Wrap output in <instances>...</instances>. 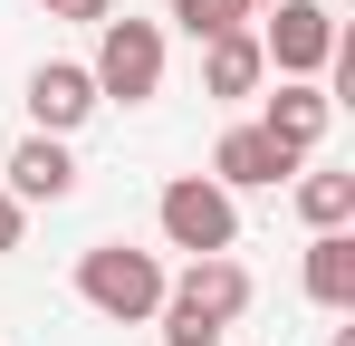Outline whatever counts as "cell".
<instances>
[{"mask_svg": "<svg viewBox=\"0 0 355 346\" xmlns=\"http://www.w3.org/2000/svg\"><path fill=\"white\" fill-rule=\"evenodd\" d=\"M240 308H250V270H240L231 250H211V260H192L182 279H164L154 327H164V346H221Z\"/></svg>", "mask_w": 355, "mask_h": 346, "instance_id": "6da1fadb", "label": "cell"}, {"mask_svg": "<svg viewBox=\"0 0 355 346\" xmlns=\"http://www.w3.org/2000/svg\"><path fill=\"white\" fill-rule=\"evenodd\" d=\"M19 106H29V125H39V135H77L87 115L106 106V97H96V77H87L77 58H39V67H29V97H19Z\"/></svg>", "mask_w": 355, "mask_h": 346, "instance_id": "8992f818", "label": "cell"}, {"mask_svg": "<svg viewBox=\"0 0 355 346\" xmlns=\"http://www.w3.org/2000/svg\"><path fill=\"white\" fill-rule=\"evenodd\" d=\"M173 19H182V39L202 49V39H221V29H250V10L240 0H173Z\"/></svg>", "mask_w": 355, "mask_h": 346, "instance_id": "4fadbf2b", "label": "cell"}, {"mask_svg": "<svg viewBox=\"0 0 355 346\" xmlns=\"http://www.w3.org/2000/svg\"><path fill=\"white\" fill-rule=\"evenodd\" d=\"M288 173H297V154L269 145L259 125H231V135L211 145V183H221V192H269V183H288Z\"/></svg>", "mask_w": 355, "mask_h": 346, "instance_id": "ba28073f", "label": "cell"}, {"mask_svg": "<svg viewBox=\"0 0 355 346\" xmlns=\"http://www.w3.org/2000/svg\"><path fill=\"white\" fill-rule=\"evenodd\" d=\"M39 10H49V19H87V29L116 19V0H39Z\"/></svg>", "mask_w": 355, "mask_h": 346, "instance_id": "5bb4252c", "label": "cell"}, {"mask_svg": "<svg viewBox=\"0 0 355 346\" xmlns=\"http://www.w3.org/2000/svg\"><path fill=\"white\" fill-rule=\"evenodd\" d=\"M154 222H164L173 250L211 260V250H231V240H240V202L211 183V173H173V183H164V202H154Z\"/></svg>", "mask_w": 355, "mask_h": 346, "instance_id": "277c9868", "label": "cell"}, {"mask_svg": "<svg viewBox=\"0 0 355 346\" xmlns=\"http://www.w3.org/2000/svg\"><path fill=\"white\" fill-rule=\"evenodd\" d=\"M259 77H269V58H259V29H221V39H202V97H259Z\"/></svg>", "mask_w": 355, "mask_h": 346, "instance_id": "9c48e42d", "label": "cell"}, {"mask_svg": "<svg viewBox=\"0 0 355 346\" xmlns=\"http://www.w3.org/2000/svg\"><path fill=\"white\" fill-rule=\"evenodd\" d=\"M240 10H250V19H259V10H279V0H240Z\"/></svg>", "mask_w": 355, "mask_h": 346, "instance_id": "2e32d148", "label": "cell"}, {"mask_svg": "<svg viewBox=\"0 0 355 346\" xmlns=\"http://www.w3.org/2000/svg\"><path fill=\"white\" fill-rule=\"evenodd\" d=\"M67 192H77L67 135H29V145L10 154V202H67Z\"/></svg>", "mask_w": 355, "mask_h": 346, "instance_id": "30bf717a", "label": "cell"}, {"mask_svg": "<svg viewBox=\"0 0 355 346\" xmlns=\"http://www.w3.org/2000/svg\"><path fill=\"white\" fill-rule=\"evenodd\" d=\"M87 77H96V97H116V106H154L164 97V19H96V58H87Z\"/></svg>", "mask_w": 355, "mask_h": 346, "instance_id": "3957f363", "label": "cell"}, {"mask_svg": "<svg viewBox=\"0 0 355 346\" xmlns=\"http://www.w3.org/2000/svg\"><path fill=\"white\" fill-rule=\"evenodd\" d=\"M19 231H29V202H10V192H0V250H19Z\"/></svg>", "mask_w": 355, "mask_h": 346, "instance_id": "9a60e30c", "label": "cell"}, {"mask_svg": "<svg viewBox=\"0 0 355 346\" xmlns=\"http://www.w3.org/2000/svg\"><path fill=\"white\" fill-rule=\"evenodd\" d=\"M327 115H336V97L317 87V77H279V97H269V115H259V135L269 145H288L297 164L327 145Z\"/></svg>", "mask_w": 355, "mask_h": 346, "instance_id": "52a82bcc", "label": "cell"}, {"mask_svg": "<svg viewBox=\"0 0 355 346\" xmlns=\"http://www.w3.org/2000/svg\"><path fill=\"white\" fill-rule=\"evenodd\" d=\"M307 298L336 308V318L355 308V231H317L307 240Z\"/></svg>", "mask_w": 355, "mask_h": 346, "instance_id": "8fae6325", "label": "cell"}, {"mask_svg": "<svg viewBox=\"0 0 355 346\" xmlns=\"http://www.w3.org/2000/svg\"><path fill=\"white\" fill-rule=\"evenodd\" d=\"M297 222L307 231H346L355 222V173H297Z\"/></svg>", "mask_w": 355, "mask_h": 346, "instance_id": "7c38bea8", "label": "cell"}, {"mask_svg": "<svg viewBox=\"0 0 355 346\" xmlns=\"http://www.w3.org/2000/svg\"><path fill=\"white\" fill-rule=\"evenodd\" d=\"M77 298L116 327H144L164 308V260L135 250V240H96V250H77Z\"/></svg>", "mask_w": 355, "mask_h": 346, "instance_id": "7a4b0ae2", "label": "cell"}, {"mask_svg": "<svg viewBox=\"0 0 355 346\" xmlns=\"http://www.w3.org/2000/svg\"><path fill=\"white\" fill-rule=\"evenodd\" d=\"M269 29H259V58L279 67V77H317V67H336V10L327 0H279V10H259Z\"/></svg>", "mask_w": 355, "mask_h": 346, "instance_id": "5b68a950", "label": "cell"}]
</instances>
